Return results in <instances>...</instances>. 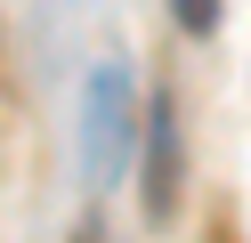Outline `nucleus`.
<instances>
[{"mask_svg": "<svg viewBox=\"0 0 251 243\" xmlns=\"http://www.w3.org/2000/svg\"><path fill=\"white\" fill-rule=\"evenodd\" d=\"M138 97H130V65H114L105 57L98 73H89V106H81V154H89V178H105V170H122L130 162V146H138Z\"/></svg>", "mask_w": 251, "mask_h": 243, "instance_id": "1", "label": "nucleus"}, {"mask_svg": "<svg viewBox=\"0 0 251 243\" xmlns=\"http://www.w3.org/2000/svg\"><path fill=\"white\" fill-rule=\"evenodd\" d=\"M138 203H146L154 227H162L170 203H178V106H170V97H154L146 130H138Z\"/></svg>", "mask_w": 251, "mask_h": 243, "instance_id": "2", "label": "nucleus"}, {"mask_svg": "<svg viewBox=\"0 0 251 243\" xmlns=\"http://www.w3.org/2000/svg\"><path fill=\"white\" fill-rule=\"evenodd\" d=\"M178 25L186 32H211L219 25V0H178Z\"/></svg>", "mask_w": 251, "mask_h": 243, "instance_id": "3", "label": "nucleus"}, {"mask_svg": "<svg viewBox=\"0 0 251 243\" xmlns=\"http://www.w3.org/2000/svg\"><path fill=\"white\" fill-rule=\"evenodd\" d=\"M73 243H98V235H73Z\"/></svg>", "mask_w": 251, "mask_h": 243, "instance_id": "4", "label": "nucleus"}]
</instances>
